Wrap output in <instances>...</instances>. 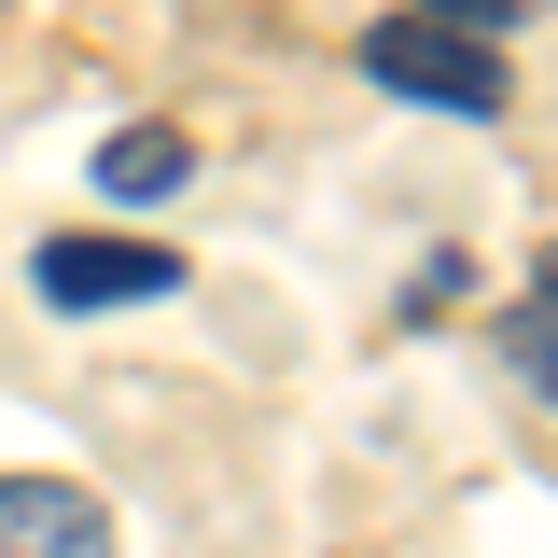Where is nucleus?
<instances>
[{
  "label": "nucleus",
  "mask_w": 558,
  "mask_h": 558,
  "mask_svg": "<svg viewBox=\"0 0 558 558\" xmlns=\"http://www.w3.org/2000/svg\"><path fill=\"white\" fill-rule=\"evenodd\" d=\"M182 252H154V238H43L28 252V293L70 307V322H98V307H140V293H168Z\"/></svg>",
  "instance_id": "obj_2"
},
{
  "label": "nucleus",
  "mask_w": 558,
  "mask_h": 558,
  "mask_svg": "<svg viewBox=\"0 0 558 558\" xmlns=\"http://www.w3.org/2000/svg\"><path fill=\"white\" fill-rule=\"evenodd\" d=\"M182 182H196V140H182V126H112V140H98V196L154 209V196H182Z\"/></svg>",
  "instance_id": "obj_4"
},
{
  "label": "nucleus",
  "mask_w": 558,
  "mask_h": 558,
  "mask_svg": "<svg viewBox=\"0 0 558 558\" xmlns=\"http://www.w3.org/2000/svg\"><path fill=\"white\" fill-rule=\"evenodd\" d=\"M418 14H433V28H475V43H502V28H517V0H418Z\"/></svg>",
  "instance_id": "obj_6"
},
{
  "label": "nucleus",
  "mask_w": 558,
  "mask_h": 558,
  "mask_svg": "<svg viewBox=\"0 0 558 558\" xmlns=\"http://www.w3.org/2000/svg\"><path fill=\"white\" fill-rule=\"evenodd\" d=\"M0 558H112V502L70 475H0Z\"/></svg>",
  "instance_id": "obj_3"
},
{
  "label": "nucleus",
  "mask_w": 558,
  "mask_h": 558,
  "mask_svg": "<svg viewBox=\"0 0 558 558\" xmlns=\"http://www.w3.org/2000/svg\"><path fill=\"white\" fill-rule=\"evenodd\" d=\"M545 307H558V252H545Z\"/></svg>",
  "instance_id": "obj_7"
},
{
  "label": "nucleus",
  "mask_w": 558,
  "mask_h": 558,
  "mask_svg": "<svg viewBox=\"0 0 558 558\" xmlns=\"http://www.w3.org/2000/svg\"><path fill=\"white\" fill-rule=\"evenodd\" d=\"M502 363H517V377H531V391L558 405V307H545V293H531V307L502 322Z\"/></svg>",
  "instance_id": "obj_5"
},
{
  "label": "nucleus",
  "mask_w": 558,
  "mask_h": 558,
  "mask_svg": "<svg viewBox=\"0 0 558 558\" xmlns=\"http://www.w3.org/2000/svg\"><path fill=\"white\" fill-rule=\"evenodd\" d=\"M363 84H391V98H418V112H502V84H517V70L488 57L475 28L391 14V28H363Z\"/></svg>",
  "instance_id": "obj_1"
}]
</instances>
